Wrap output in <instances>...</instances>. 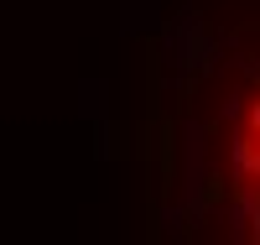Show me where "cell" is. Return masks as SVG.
I'll list each match as a JSON object with an SVG mask.
<instances>
[{
    "instance_id": "1",
    "label": "cell",
    "mask_w": 260,
    "mask_h": 245,
    "mask_svg": "<svg viewBox=\"0 0 260 245\" xmlns=\"http://www.w3.org/2000/svg\"><path fill=\"white\" fill-rule=\"evenodd\" d=\"M245 151H260V115H255V130L245 136Z\"/></svg>"
}]
</instances>
